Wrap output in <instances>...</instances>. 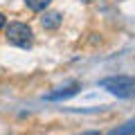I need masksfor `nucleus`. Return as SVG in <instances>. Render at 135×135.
Here are the masks:
<instances>
[{
  "label": "nucleus",
  "instance_id": "f257e3e1",
  "mask_svg": "<svg viewBox=\"0 0 135 135\" xmlns=\"http://www.w3.org/2000/svg\"><path fill=\"white\" fill-rule=\"evenodd\" d=\"M101 88H106L110 95L122 97V99L135 97V79L133 77H124V74H119V77H108V79L101 81Z\"/></svg>",
  "mask_w": 135,
  "mask_h": 135
},
{
  "label": "nucleus",
  "instance_id": "f03ea898",
  "mask_svg": "<svg viewBox=\"0 0 135 135\" xmlns=\"http://www.w3.org/2000/svg\"><path fill=\"white\" fill-rule=\"evenodd\" d=\"M5 38L7 43L16 45V47H29L34 41V32L25 23H9L5 25Z\"/></svg>",
  "mask_w": 135,
  "mask_h": 135
},
{
  "label": "nucleus",
  "instance_id": "7ed1b4c3",
  "mask_svg": "<svg viewBox=\"0 0 135 135\" xmlns=\"http://www.w3.org/2000/svg\"><path fill=\"white\" fill-rule=\"evenodd\" d=\"M79 83H70L68 88H61L59 92H50L45 99H50V101H56V99H65V97H72V95H77V90H79Z\"/></svg>",
  "mask_w": 135,
  "mask_h": 135
},
{
  "label": "nucleus",
  "instance_id": "20e7f679",
  "mask_svg": "<svg viewBox=\"0 0 135 135\" xmlns=\"http://www.w3.org/2000/svg\"><path fill=\"white\" fill-rule=\"evenodd\" d=\"M61 14L59 11H47V14H43V18H41V23H43L45 29H56L59 25H61Z\"/></svg>",
  "mask_w": 135,
  "mask_h": 135
},
{
  "label": "nucleus",
  "instance_id": "39448f33",
  "mask_svg": "<svg viewBox=\"0 0 135 135\" xmlns=\"http://www.w3.org/2000/svg\"><path fill=\"white\" fill-rule=\"evenodd\" d=\"M108 135H135V119H131V122H126V124L117 126V128L110 131Z\"/></svg>",
  "mask_w": 135,
  "mask_h": 135
},
{
  "label": "nucleus",
  "instance_id": "423d86ee",
  "mask_svg": "<svg viewBox=\"0 0 135 135\" xmlns=\"http://www.w3.org/2000/svg\"><path fill=\"white\" fill-rule=\"evenodd\" d=\"M50 2H52V0H25L27 9H32V11H43V9H47Z\"/></svg>",
  "mask_w": 135,
  "mask_h": 135
},
{
  "label": "nucleus",
  "instance_id": "0eeeda50",
  "mask_svg": "<svg viewBox=\"0 0 135 135\" xmlns=\"http://www.w3.org/2000/svg\"><path fill=\"white\" fill-rule=\"evenodd\" d=\"M5 25H7V18H5V14H0V29H5Z\"/></svg>",
  "mask_w": 135,
  "mask_h": 135
},
{
  "label": "nucleus",
  "instance_id": "6e6552de",
  "mask_svg": "<svg viewBox=\"0 0 135 135\" xmlns=\"http://www.w3.org/2000/svg\"><path fill=\"white\" fill-rule=\"evenodd\" d=\"M83 135H99L97 131H88V133H83Z\"/></svg>",
  "mask_w": 135,
  "mask_h": 135
}]
</instances>
